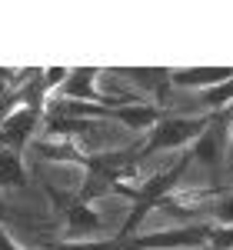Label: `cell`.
<instances>
[{"instance_id":"6da1fadb","label":"cell","mask_w":233,"mask_h":250,"mask_svg":"<svg viewBox=\"0 0 233 250\" xmlns=\"http://www.w3.org/2000/svg\"><path fill=\"white\" fill-rule=\"evenodd\" d=\"M190 160L194 157L183 154L176 164H170V167H163V170H156L154 177H140L134 184V193H130V200H134V207H130V213H127V220L120 224V237L127 240V237H134L136 230H140V224H143V217L154 210V207H160V200L163 197H170L176 187V180L183 177V170L190 167Z\"/></svg>"},{"instance_id":"7a4b0ae2","label":"cell","mask_w":233,"mask_h":250,"mask_svg":"<svg viewBox=\"0 0 233 250\" xmlns=\"http://www.w3.org/2000/svg\"><path fill=\"white\" fill-rule=\"evenodd\" d=\"M210 120H214V114H203V117H170V114H163V120L150 130V137L136 147V154H140V160H147V157L163 154V150H180V147H187V144H196V140L203 137V130L210 127Z\"/></svg>"},{"instance_id":"3957f363","label":"cell","mask_w":233,"mask_h":250,"mask_svg":"<svg viewBox=\"0 0 233 250\" xmlns=\"http://www.w3.org/2000/svg\"><path fill=\"white\" fill-rule=\"evenodd\" d=\"M214 224L200 220V224H183L170 230H150V233H134L123 240L120 250H200L210 244Z\"/></svg>"},{"instance_id":"277c9868","label":"cell","mask_w":233,"mask_h":250,"mask_svg":"<svg viewBox=\"0 0 233 250\" xmlns=\"http://www.w3.org/2000/svg\"><path fill=\"white\" fill-rule=\"evenodd\" d=\"M97 67H74L60 83V100H80V104H100V107H120L110 94L97 90Z\"/></svg>"},{"instance_id":"5b68a950","label":"cell","mask_w":233,"mask_h":250,"mask_svg":"<svg viewBox=\"0 0 233 250\" xmlns=\"http://www.w3.org/2000/svg\"><path fill=\"white\" fill-rule=\"evenodd\" d=\"M50 197H54V204L60 207L63 213V220H67V233H94L100 230V213L90 207V204H83L80 197H60L54 187H50Z\"/></svg>"},{"instance_id":"8992f818","label":"cell","mask_w":233,"mask_h":250,"mask_svg":"<svg viewBox=\"0 0 233 250\" xmlns=\"http://www.w3.org/2000/svg\"><path fill=\"white\" fill-rule=\"evenodd\" d=\"M37 120H40V110H37V107H27V104L14 107V110H10V117L0 124V137H3V144H7L10 150H17V154H20V150L27 147L30 134H34Z\"/></svg>"},{"instance_id":"52a82bcc","label":"cell","mask_w":233,"mask_h":250,"mask_svg":"<svg viewBox=\"0 0 233 250\" xmlns=\"http://www.w3.org/2000/svg\"><path fill=\"white\" fill-rule=\"evenodd\" d=\"M110 120H120L127 130H147L150 134L163 120V107L147 104V100H127V104H120V107L110 110Z\"/></svg>"},{"instance_id":"ba28073f","label":"cell","mask_w":233,"mask_h":250,"mask_svg":"<svg viewBox=\"0 0 233 250\" xmlns=\"http://www.w3.org/2000/svg\"><path fill=\"white\" fill-rule=\"evenodd\" d=\"M230 77L233 67H176V70H170V87H194L203 94Z\"/></svg>"},{"instance_id":"9c48e42d","label":"cell","mask_w":233,"mask_h":250,"mask_svg":"<svg viewBox=\"0 0 233 250\" xmlns=\"http://www.w3.org/2000/svg\"><path fill=\"white\" fill-rule=\"evenodd\" d=\"M27 187V167L17 150H0V190H23Z\"/></svg>"},{"instance_id":"30bf717a","label":"cell","mask_w":233,"mask_h":250,"mask_svg":"<svg viewBox=\"0 0 233 250\" xmlns=\"http://www.w3.org/2000/svg\"><path fill=\"white\" fill-rule=\"evenodd\" d=\"M200 107H203L207 114H220V110L233 107V77L223 80V83H216V87H210V90H203V94H200Z\"/></svg>"},{"instance_id":"8fae6325","label":"cell","mask_w":233,"mask_h":250,"mask_svg":"<svg viewBox=\"0 0 233 250\" xmlns=\"http://www.w3.org/2000/svg\"><path fill=\"white\" fill-rule=\"evenodd\" d=\"M210 217H214V227H233V190H216V197L210 200Z\"/></svg>"},{"instance_id":"7c38bea8","label":"cell","mask_w":233,"mask_h":250,"mask_svg":"<svg viewBox=\"0 0 233 250\" xmlns=\"http://www.w3.org/2000/svg\"><path fill=\"white\" fill-rule=\"evenodd\" d=\"M120 247H123V237L114 233L103 240H63V244H54L50 250H120Z\"/></svg>"},{"instance_id":"4fadbf2b","label":"cell","mask_w":233,"mask_h":250,"mask_svg":"<svg viewBox=\"0 0 233 250\" xmlns=\"http://www.w3.org/2000/svg\"><path fill=\"white\" fill-rule=\"evenodd\" d=\"M207 247L210 250H233V227H214Z\"/></svg>"},{"instance_id":"5bb4252c","label":"cell","mask_w":233,"mask_h":250,"mask_svg":"<svg viewBox=\"0 0 233 250\" xmlns=\"http://www.w3.org/2000/svg\"><path fill=\"white\" fill-rule=\"evenodd\" d=\"M0 250H20L17 244H14V237L3 230V224H0Z\"/></svg>"},{"instance_id":"9a60e30c","label":"cell","mask_w":233,"mask_h":250,"mask_svg":"<svg viewBox=\"0 0 233 250\" xmlns=\"http://www.w3.org/2000/svg\"><path fill=\"white\" fill-rule=\"evenodd\" d=\"M3 147H7V144H3V137H0V150H3Z\"/></svg>"},{"instance_id":"2e32d148","label":"cell","mask_w":233,"mask_h":250,"mask_svg":"<svg viewBox=\"0 0 233 250\" xmlns=\"http://www.w3.org/2000/svg\"><path fill=\"white\" fill-rule=\"evenodd\" d=\"M0 217H3V207H0Z\"/></svg>"}]
</instances>
